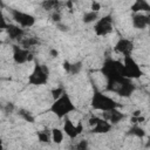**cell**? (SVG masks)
Instances as JSON below:
<instances>
[{
	"label": "cell",
	"instance_id": "6da1fadb",
	"mask_svg": "<svg viewBox=\"0 0 150 150\" xmlns=\"http://www.w3.org/2000/svg\"><path fill=\"white\" fill-rule=\"evenodd\" d=\"M101 71L107 79V91L115 93L122 97H129L136 90V86L132 80L123 76L122 62L109 57L104 61Z\"/></svg>",
	"mask_w": 150,
	"mask_h": 150
},
{
	"label": "cell",
	"instance_id": "2e32d148",
	"mask_svg": "<svg viewBox=\"0 0 150 150\" xmlns=\"http://www.w3.org/2000/svg\"><path fill=\"white\" fill-rule=\"evenodd\" d=\"M131 11L134 13H142L143 11L149 12L150 11V5L145 0H136L134 5H131Z\"/></svg>",
	"mask_w": 150,
	"mask_h": 150
},
{
	"label": "cell",
	"instance_id": "1f68e13d",
	"mask_svg": "<svg viewBox=\"0 0 150 150\" xmlns=\"http://www.w3.org/2000/svg\"><path fill=\"white\" fill-rule=\"evenodd\" d=\"M1 45H2V41H1V40H0V46H1Z\"/></svg>",
	"mask_w": 150,
	"mask_h": 150
},
{
	"label": "cell",
	"instance_id": "83f0119b",
	"mask_svg": "<svg viewBox=\"0 0 150 150\" xmlns=\"http://www.w3.org/2000/svg\"><path fill=\"white\" fill-rule=\"evenodd\" d=\"M100 9H101V4L100 2H97V1H94V2H91V7H90V11H93V12H100Z\"/></svg>",
	"mask_w": 150,
	"mask_h": 150
},
{
	"label": "cell",
	"instance_id": "e0dca14e",
	"mask_svg": "<svg viewBox=\"0 0 150 150\" xmlns=\"http://www.w3.org/2000/svg\"><path fill=\"white\" fill-rule=\"evenodd\" d=\"M60 5H61V2L56 1V0H46V1L41 2L42 8L46 11H49L50 13L54 11H60Z\"/></svg>",
	"mask_w": 150,
	"mask_h": 150
},
{
	"label": "cell",
	"instance_id": "484cf974",
	"mask_svg": "<svg viewBox=\"0 0 150 150\" xmlns=\"http://www.w3.org/2000/svg\"><path fill=\"white\" fill-rule=\"evenodd\" d=\"M63 93H64V91H63V89H62L61 87L54 88V89L52 90V97H53V100L55 101V100H56V98H59Z\"/></svg>",
	"mask_w": 150,
	"mask_h": 150
},
{
	"label": "cell",
	"instance_id": "4dcf8cb0",
	"mask_svg": "<svg viewBox=\"0 0 150 150\" xmlns=\"http://www.w3.org/2000/svg\"><path fill=\"white\" fill-rule=\"evenodd\" d=\"M0 150H4V143H2L1 138H0Z\"/></svg>",
	"mask_w": 150,
	"mask_h": 150
},
{
	"label": "cell",
	"instance_id": "603a6c76",
	"mask_svg": "<svg viewBox=\"0 0 150 150\" xmlns=\"http://www.w3.org/2000/svg\"><path fill=\"white\" fill-rule=\"evenodd\" d=\"M82 69V62H76V63H70L69 64V70H68V74H79L80 70Z\"/></svg>",
	"mask_w": 150,
	"mask_h": 150
},
{
	"label": "cell",
	"instance_id": "7402d4cb",
	"mask_svg": "<svg viewBox=\"0 0 150 150\" xmlns=\"http://www.w3.org/2000/svg\"><path fill=\"white\" fill-rule=\"evenodd\" d=\"M129 134L132 135V136H136L138 138H143L145 136V131L143 128H141L139 125H134L130 130H129Z\"/></svg>",
	"mask_w": 150,
	"mask_h": 150
},
{
	"label": "cell",
	"instance_id": "7c38bea8",
	"mask_svg": "<svg viewBox=\"0 0 150 150\" xmlns=\"http://www.w3.org/2000/svg\"><path fill=\"white\" fill-rule=\"evenodd\" d=\"M132 26L137 29H144L150 25V16L143 13H134L131 16Z\"/></svg>",
	"mask_w": 150,
	"mask_h": 150
},
{
	"label": "cell",
	"instance_id": "44dd1931",
	"mask_svg": "<svg viewBox=\"0 0 150 150\" xmlns=\"http://www.w3.org/2000/svg\"><path fill=\"white\" fill-rule=\"evenodd\" d=\"M88 149H89V142H88L87 139L82 138V139H80L79 142H76V143L71 146L70 150H88Z\"/></svg>",
	"mask_w": 150,
	"mask_h": 150
},
{
	"label": "cell",
	"instance_id": "5b68a950",
	"mask_svg": "<svg viewBox=\"0 0 150 150\" xmlns=\"http://www.w3.org/2000/svg\"><path fill=\"white\" fill-rule=\"evenodd\" d=\"M122 73L127 79H138L142 76V69L132 56H124L122 63Z\"/></svg>",
	"mask_w": 150,
	"mask_h": 150
},
{
	"label": "cell",
	"instance_id": "ba28073f",
	"mask_svg": "<svg viewBox=\"0 0 150 150\" xmlns=\"http://www.w3.org/2000/svg\"><path fill=\"white\" fill-rule=\"evenodd\" d=\"M88 122H89V125L91 127L90 131L93 134H107L112 128V125L108 121H105L98 116H91Z\"/></svg>",
	"mask_w": 150,
	"mask_h": 150
},
{
	"label": "cell",
	"instance_id": "9a60e30c",
	"mask_svg": "<svg viewBox=\"0 0 150 150\" xmlns=\"http://www.w3.org/2000/svg\"><path fill=\"white\" fill-rule=\"evenodd\" d=\"M40 45V40L36 38V36H25L20 42H19V46L25 48V49H30L35 46Z\"/></svg>",
	"mask_w": 150,
	"mask_h": 150
},
{
	"label": "cell",
	"instance_id": "ac0fdd59",
	"mask_svg": "<svg viewBox=\"0 0 150 150\" xmlns=\"http://www.w3.org/2000/svg\"><path fill=\"white\" fill-rule=\"evenodd\" d=\"M97 20H98V13H97V12H93V11L86 12V13L83 14V16H82V21H83L86 25L96 22Z\"/></svg>",
	"mask_w": 150,
	"mask_h": 150
},
{
	"label": "cell",
	"instance_id": "ffe728a7",
	"mask_svg": "<svg viewBox=\"0 0 150 150\" xmlns=\"http://www.w3.org/2000/svg\"><path fill=\"white\" fill-rule=\"evenodd\" d=\"M36 135H38L39 142H41V143H50V141H52V135L48 129L40 130V131H38Z\"/></svg>",
	"mask_w": 150,
	"mask_h": 150
},
{
	"label": "cell",
	"instance_id": "52a82bcc",
	"mask_svg": "<svg viewBox=\"0 0 150 150\" xmlns=\"http://www.w3.org/2000/svg\"><path fill=\"white\" fill-rule=\"evenodd\" d=\"M11 15L13 20L16 22V25L23 29L29 28L35 25V18L29 13H26L19 9H11Z\"/></svg>",
	"mask_w": 150,
	"mask_h": 150
},
{
	"label": "cell",
	"instance_id": "cb8c5ba5",
	"mask_svg": "<svg viewBox=\"0 0 150 150\" xmlns=\"http://www.w3.org/2000/svg\"><path fill=\"white\" fill-rule=\"evenodd\" d=\"M61 19H62V16H61V12L60 11H54V12L50 13V20L53 22L60 23L61 22Z\"/></svg>",
	"mask_w": 150,
	"mask_h": 150
},
{
	"label": "cell",
	"instance_id": "3957f363",
	"mask_svg": "<svg viewBox=\"0 0 150 150\" xmlns=\"http://www.w3.org/2000/svg\"><path fill=\"white\" fill-rule=\"evenodd\" d=\"M90 105L95 110H100V111H103V112H107V111H110L112 109L118 108V104L114 98L109 97L108 95L103 94L102 91H100L97 89H94V94H93V97H91V101H90Z\"/></svg>",
	"mask_w": 150,
	"mask_h": 150
},
{
	"label": "cell",
	"instance_id": "4316f807",
	"mask_svg": "<svg viewBox=\"0 0 150 150\" xmlns=\"http://www.w3.org/2000/svg\"><path fill=\"white\" fill-rule=\"evenodd\" d=\"M20 115H21V117H22L23 120H26V121H28V122H30V123L34 122V117H33L28 111H23V110H21V111H20Z\"/></svg>",
	"mask_w": 150,
	"mask_h": 150
},
{
	"label": "cell",
	"instance_id": "4fadbf2b",
	"mask_svg": "<svg viewBox=\"0 0 150 150\" xmlns=\"http://www.w3.org/2000/svg\"><path fill=\"white\" fill-rule=\"evenodd\" d=\"M6 33H7V35L11 40H14V41H18V42H20L25 38V29L21 28L20 26H18V25L8 23L7 28H6Z\"/></svg>",
	"mask_w": 150,
	"mask_h": 150
},
{
	"label": "cell",
	"instance_id": "9c48e42d",
	"mask_svg": "<svg viewBox=\"0 0 150 150\" xmlns=\"http://www.w3.org/2000/svg\"><path fill=\"white\" fill-rule=\"evenodd\" d=\"M70 139H76L82 132H83V125L81 122H77L74 124L68 117H64V123H63V130H62Z\"/></svg>",
	"mask_w": 150,
	"mask_h": 150
},
{
	"label": "cell",
	"instance_id": "f546056e",
	"mask_svg": "<svg viewBox=\"0 0 150 150\" xmlns=\"http://www.w3.org/2000/svg\"><path fill=\"white\" fill-rule=\"evenodd\" d=\"M49 54H50V56H52V57H56V56L59 55V52H57L56 49H54V48H52V49L49 50Z\"/></svg>",
	"mask_w": 150,
	"mask_h": 150
},
{
	"label": "cell",
	"instance_id": "d4e9b609",
	"mask_svg": "<svg viewBox=\"0 0 150 150\" xmlns=\"http://www.w3.org/2000/svg\"><path fill=\"white\" fill-rule=\"evenodd\" d=\"M7 21H6V18H5V15H4V12L0 9V32H2V30H6V28H7Z\"/></svg>",
	"mask_w": 150,
	"mask_h": 150
},
{
	"label": "cell",
	"instance_id": "5bb4252c",
	"mask_svg": "<svg viewBox=\"0 0 150 150\" xmlns=\"http://www.w3.org/2000/svg\"><path fill=\"white\" fill-rule=\"evenodd\" d=\"M124 118H125L124 112L120 111V110H118V108H117V109H112V110L107 111V112H104V114H103V120L108 121L111 125L120 123V122H121L122 120H124Z\"/></svg>",
	"mask_w": 150,
	"mask_h": 150
},
{
	"label": "cell",
	"instance_id": "277c9868",
	"mask_svg": "<svg viewBox=\"0 0 150 150\" xmlns=\"http://www.w3.org/2000/svg\"><path fill=\"white\" fill-rule=\"evenodd\" d=\"M49 77V69L45 64L35 63L32 74L28 76V83L32 86H42L46 84Z\"/></svg>",
	"mask_w": 150,
	"mask_h": 150
},
{
	"label": "cell",
	"instance_id": "d6986e66",
	"mask_svg": "<svg viewBox=\"0 0 150 150\" xmlns=\"http://www.w3.org/2000/svg\"><path fill=\"white\" fill-rule=\"evenodd\" d=\"M50 135H52V141L55 144H61L63 141V131L59 128H53L50 130Z\"/></svg>",
	"mask_w": 150,
	"mask_h": 150
},
{
	"label": "cell",
	"instance_id": "7a4b0ae2",
	"mask_svg": "<svg viewBox=\"0 0 150 150\" xmlns=\"http://www.w3.org/2000/svg\"><path fill=\"white\" fill-rule=\"evenodd\" d=\"M49 110L55 114L59 118H64L67 117L70 112L75 111L76 110V107L75 104L73 103L70 96L64 91L59 98H56L55 101H53Z\"/></svg>",
	"mask_w": 150,
	"mask_h": 150
},
{
	"label": "cell",
	"instance_id": "f1b7e54d",
	"mask_svg": "<svg viewBox=\"0 0 150 150\" xmlns=\"http://www.w3.org/2000/svg\"><path fill=\"white\" fill-rule=\"evenodd\" d=\"M56 26H57V27H59V29H60V30H62V32L68 30V26H67V25H62V23L60 22V23H56Z\"/></svg>",
	"mask_w": 150,
	"mask_h": 150
},
{
	"label": "cell",
	"instance_id": "8fae6325",
	"mask_svg": "<svg viewBox=\"0 0 150 150\" xmlns=\"http://www.w3.org/2000/svg\"><path fill=\"white\" fill-rule=\"evenodd\" d=\"M134 48H135V45L131 40L122 38L116 42V45L114 47V50L118 54H122L123 57H124V56H131V54L134 52Z\"/></svg>",
	"mask_w": 150,
	"mask_h": 150
},
{
	"label": "cell",
	"instance_id": "30bf717a",
	"mask_svg": "<svg viewBox=\"0 0 150 150\" xmlns=\"http://www.w3.org/2000/svg\"><path fill=\"white\" fill-rule=\"evenodd\" d=\"M33 59H34V56H33V53L30 50L25 49L20 46H16V45L13 46V60L15 63L23 64V63L33 61Z\"/></svg>",
	"mask_w": 150,
	"mask_h": 150
},
{
	"label": "cell",
	"instance_id": "8992f818",
	"mask_svg": "<svg viewBox=\"0 0 150 150\" xmlns=\"http://www.w3.org/2000/svg\"><path fill=\"white\" fill-rule=\"evenodd\" d=\"M112 29H114V22H112V16L110 14L98 18V20L94 25V30L97 36H105L110 34Z\"/></svg>",
	"mask_w": 150,
	"mask_h": 150
}]
</instances>
